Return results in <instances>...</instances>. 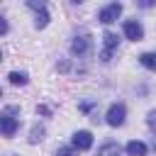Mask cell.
Segmentation results:
<instances>
[{
    "label": "cell",
    "mask_w": 156,
    "mask_h": 156,
    "mask_svg": "<svg viewBox=\"0 0 156 156\" xmlns=\"http://www.w3.org/2000/svg\"><path fill=\"white\" fill-rule=\"evenodd\" d=\"M117 44H119L117 34H112V32H105V37H102V51H100V61H105V63H107V61L112 58V54H115Z\"/></svg>",
    "instance_id": "obj_2"
},
{
    "label": "cell",
    "mask_w": 156,
    "mask_h": 156,
    "mask_svg": "<svg viewBox=\"0 0 156 156\" xmlns=\"http://www.w3.org/2000/svg\"><path fill=\"white\" fill-rule=\"evenodd\" d=\"M151 5H154V0H141L139 2V7H151Z\"/></svg>",
    "instance_id": "obj_17"
},
{
    "label": "cell",
    "mask_w": 156,
    "mask_h": 156,
    "mask_svg": "<svg viewBox=\"0 0 156 156\" xmlns=\"http://www.w3.org/2000/svg\"><path fill=\"white\" fill-rule=\"evenodd\" d=\"M98 156H124V149L117 141H107L98 149Z\"/></svg>",
    "instance_id": "obj_9"
},
{
    "label": "cell",
    "mask_w": 156,
    "mask_h": 156,
    "mask_svg": "<svg viewBox=\"0 0 156 156\" xmlns=\"http://www.w3.org/2000/svg\"><path fill=\"white\" fill-rule=\"evenodd\" d=\"M124 151H127V156H146V151H149V149H146V144H144V141L132 139V141L127 144V149H124Z\"/></svg>",
    "instance_id": "obj_10"
},
{
    "label": "cell",
    "mask_w": 156,
    "mask_h": 156,
    "mask_svg": "<svg viewBox=\"0 0 156 156\" xmlns=\"http://www.w3.org/2000/svg\"><path fill=\"white\" fill-rule=\"evenodd\" d=\"M124 117H127V107H124L122 102H115V105H110L105 119H107L110 127H122V124H124Z\"/></svg>",
    "instance_id": "obj_1"
},
{
    "label": "cell",
    "mask_w": 156,
    "mask_h": 156,
    "mask_svg": "<svg viewBox=\"0 0 156 156\" xmlns=\"http://www.w3.org/2000/svg\"><path fill=\"white\" fill-rule=\"evenodd\" d=\"M2 20V24H0V34H7V22H5V17H0Z\"/></svg>",
    "instance_id": "obj_16"
},
{
    "label": "cell",
    "mask_w": 156,
    "mask_h": 156,
    "mask_svg": "<svg viewBox=\"0 0 156 156\" xmlns=\"http://www.w3.org/2000/svg\"><path fill=\"white\" fill-rule=\"evenodd\" d=\"M90 46H93L90 34H80V37H76V39L71 41V54H73V56H85V54L90 51Z\"/></svg>",
    "instance_id": "obj_4"
},
{
    "label": "cell",
    "mask_w": 156,
    "mask_h": 156,
    "mask_svg": "<svg viewBox=\"0 0 156 156\" xmlns=\"http://www.w3.org/2000/svg\"><path fill=\"white\" fill-rule=\"evenodd\" d=\"M41 139H44V127H34V129H32L29 141H32V144H37V141H41Z\"/></svg>",
    "instance_id": "obj_13"
},
{
    "label": "cell",
    "mask_w": 156,
    "mask_h": 156,
    "mask_svg": "<svg viewBox=\"0 0 156 156\" xmlns=\"http://www.w3.org/2000/svg\"><path fill=\"white\" fill-rule=\"evenodd\" d=\"M122 29H124V37H127V39H132V41H139V39H144V27H141L136 20H127Z\"/></svg>",
    "instance_id": "obj_6"
},
{
    "label": "cell",
    "mask_w": 156,
    "mask_h": 156,
    "mask_svg": "<svg viewBox=\"0 0 156 156\" xmlns=\"http://www.w3.org/2000/svg\"><path fill=\"white\" fill-rule=\"evenodd\" d=\"M7 78H10V83H12V85H27V80H29L24 71H12Z\"/></svg>",
    "instance_id": "obj_11"
},
{
    "label": "cell",
    "mask_w": 156,
    "mask_h": 156,
    "mask_svg": "<svg viewBox=\"0 0 156 156\" xmlns=\"http://www.w3.org/2000/svg\"><path fill=\"white\" fill-rule=\"evenodd\" d=\"M73 146H76L78 151H88V149L93 146V134L85 132V129L76 132V134H73Z\"/></svg>",
    "instance_id": "obj_8"
},
{
    "label": "cell",
    "mask_w": 156,
    "mask_h": 156,
    "mask_svg": "<svg viewBox=\"0 0 156 156\" xmlns=\"http://www.w3.org/2000/svg\"><path fill=\"white\" fill-rule=\"evenodd\" d=\"M119 15H122V5H119V2H110V5H105V7L98 12V20H100L102 24H112Z\"/></svg>",
    "instance_id": "obj_3"
},
{
    "label": "cell",
    "mask_w": 156,
    "mask_h": 156,
    "mask_svg": "<svg viewBox=\"0 0 156 156\" xmlns=\"http://www.w3.org/2000/svg\"><path fill=\"white\" fill-rule=\"evenodd\" d=\"M56 156H76V151H73V149H68V146H61V149L56 151Z\"/></svg>",
    "instance_id": "obj_15"
},
{
    "label": "cell",
    "mask_w": 156,
    "mask_h": 156,
    "mask_svg": "<svg viewBox=\"0 0 156 156\" xmlns=\"http://www.w3.org/2000/svg\"><path fill=\"white\" fill-rule=\"evenodd\" d=\"M146 124H149V129H151V132H154V136H156V110H151V112H149Z\"/></svg>",
    "instance_id": "obj_14"
},
{
    "label": "cell",
    "mask_w": 156,
    "mask_h": 156,
    "mask_svg": "<svg viewBox=\"0 0 156 156\" xmlns=\"http://www.w3.org/2000/svg\"><path fill=\"white\" fill-rule=\"evenodd\" d=\"M34 12H37V20H34V24H37V29H44L46 24H49V12H46V7H44V2H34V0H29L27 2Z\"/></svg>",
    "instance_id": "obj_5"
},
{
    "label": "cell",
    "mask_w": 156,
    "mask_h": 156,
    "mask_svg": "<svg viewBox=\"0 0 156 156\" xmlns=\"http://www.w3.org/2000/svg\"><path fill=\"white\" fill-rule=\"evenodd\" d=\"M0 127H2V136H15L20 122H17L10 112H2V117H0Z\"/></svg>",
    "instance_id": "obj_7"
},
{
    "label": "cell",
    "mask_w": 156,
    "mask_h": 156,
    "mask_svg": "<svg viewBox=\"0 0 156 156\" xmlns=\"http://www.w3.org/2000/svg\"><path fill=\"white\" fill-rule=\"evenodd\" d=\"M139 63L149 71H156V54H141L139 56Z\"/></svg>",
    "instance_id": "obj_12"
}]
</instances>
